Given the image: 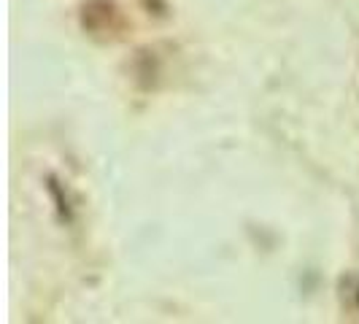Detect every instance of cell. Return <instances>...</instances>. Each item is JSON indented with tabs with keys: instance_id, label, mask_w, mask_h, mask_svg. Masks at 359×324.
Segmentation results:
<instances>
[{
	"instance_id": "1",
	"label": "cell",
	"mask_w": 359,
	"mask_h": 324,
	"mask_svg": "<svg viewBox=\"0 0 359 324\" xmlns=\"http://www.w3.org/2000/svg\"><path fill=\"white\" fill-rule=\"evenodd\" d=\"M119 11L111 0H90L81 8V25L92 33H111L119 27Z\"/></svg>"
}]
</instances>
